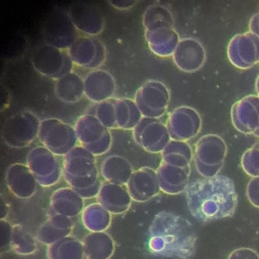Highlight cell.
Wrapping results in <instances>:
<instances>
[{
  "instance_id": "1",
  "label": "cell",
  "mask_w": 259,
  "mask_h": 259,
  "mask_svg": "<svg viewBox=\"0 0 259 259\" xmlns=\"http://www.w3.org/2000/svg\"><path fill=\"white\" fill-rule=\"evenodd\" d=\"M197 237L191 223L175 212L156 214L149 228L148 247L152 253L186 259L195 251Z\"/></svg>"
},
{
  "instance_id": "2",
  "label": "cell",
  "mask_w": 259,
  "mask_h": 259,
  "mask_svg": "<svg viewBox=\"0 0 259 259\" xmlns=\"http://www.w3.org/2000/svg\"><path fill=\"white\" fill-rule=\"evenodd\" d=\"M219 179L198 180L188 186L186 199L191 214L201 222H208L231 216L234 212L235 195H227L218 187Z\"/></svg>"
},
{
  "instance_id": "3",
  "label": "cell",
  "mask_w": 259,
  "mask_h": 259,
  "mask_svg": "<svg viewBox=\"0 0 259 259\" xmlns=\"http://www.w3.org/2000/svg\"><path fill=\"white\" fill-rule=\"evenodd\" d=\"M133 131L136 142L149 152H162L171 141L166 125L156 119L141 120Z\"/></svg>"
},
{
  "instance_id": "4",
  "label": "cell",
  "mask_w": 259,
  "mask_h": 259,
  "mask_svg": "<svg viewBox=\"0 0 259 259\" xmlns=\"http://www.w3.org/2000/svg\"><path fill=\"white\" fill-rule=\"evenodd\" d=\"M126 186L132 200L140 202L150 200L161 190L156 171L149 167L134 171Z\"/></svg>"
},
{
  "instance_id": "5",
  "label": "cell",
  "mask_w": 259,
  "mask_h": 259,
  "mask_svg": "<svg viewBox=\"0 0 259 259\" xmlns=\"http://www.w3.org/2000/svg\"><path fill=\"white\" fill-rule=\"evenodd\" d=\"M156 173L160 190L165 193L178 194L188 186L190 166H177L162 162Z\"/></svg>"
},
{
  "instance_id": "6",
  "label": "cell",
  "mask_w": 259,
  "mask_h": 259,
  "mask_svg": "<svg viewBox=\"0 0 259 259\" xmlns=\"http://www.w3.org/2000/svg\"><path fill=\"white\" fill-rule=\"evenodd\" d=\"M166 125L171 140L184 142L194 137L200 128L199 120L190 116L171 117Z\"/></svg>"
},
{
  "instance_id": "7",
  "label": "cell",
  "mask_w": 259,
  "mask_h": 259,
  "mask_svg": "<svg viewBox=\"0 0 259 259\" xmlns=\"http://www.w3.org/2000/svg\"><path fill=\"white\" fill-rule=\"evenodd\" d=\"M162 162L181 167L190 166L193 158L192 149L186 142L172 140L161 152Z\"/></svg>"
},
{
  "instance_id": "8",
  "label": "cell",
  "mask_w": 259,
  "mask_h": 259,
  "mask_svg": "<svg viewBox=\"0 0 259 259\" xmlns=\"http://www.w3.org/2000/svg\"><path fill=\"white\" fill-rule=\"evenodd\" d=\"M228 259H259V254L251 248L241 247L232 251Z\"/></svg>"
}]
</instances>
